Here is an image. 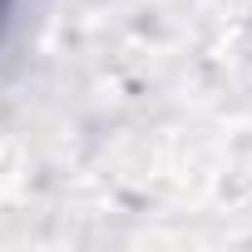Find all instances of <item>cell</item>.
Segmentation results:
<instances>
[{
	"instance_id": "1",
	"label": "cell",
	"mask_w": 252,
	"mask_h": 252,
	"mask_svg": "<svg viewBox=\"0 0 252 252\" xmlns=\"http://www.w3.org/2000/svg\"><path fill=\"white\" fill-rule=\"evenodd\" d=\"M5 5H10V0H0V10H5Z\"/></svg>"
}]
</instances>
